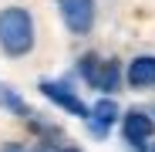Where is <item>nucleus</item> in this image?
<instances>
[{"mask_svg":"<svg viewBox=\"0 0 155 152\" xmlns=\"http://www.w3.org/2000/svg\"><path fill=\"white\" fill-rule=\"evenodd\" d=\"M0 47L10 58H24L34 47V20L24 7L0 10Z\"/></svg>","mask_w":155,"mask_h":152,"instance_id":"1","label":"nucleus"},{"mask_svg":"<svg viewBox=\"0 0 155 152\" xmlns=\"http://www.w3.org/2000/svg\"><path fill=\"white\" fill-rule=\"evenodd\" d=\"M58 10L71 34H88L94 27V0H58Z\"/></svg>","mask_w":155,"mask_h":152,"instance_id":"2","label":"nucleus"},{"mask_svg":"<svg viewBox=\"0 0 155 152\" xmlns=\"http://www.w3.org/2000/svg\"><path fill=\"white\" fill-rule=\"evenodd\" d=\"M37 88H41L44 98L54 101L58 108H64V112H71V115H78V118H91V108H88V105H84V101L78 98L64 81H41Z\"/></svg>","mask_w":155,"mask_h":152,"instance_id":"3","label":"nucleus"},{"mask_svg":"<svg viewBox=\"0 0 155 152\" xmlns=\"http://www.w3.org/2000/svg\"><path fill=\"white\" fill-rule=\"evenodd\" d=\"M121 132H125L128 142H132V149H145L142 142H148V139L155 135V122H152V115L132 108V112L125 115V122H121Z\"/></svg>","mask_w":155,"mask_h":152,"instance_id":"4","label":"nucleus"},{"mask_svg":"<svg viewBox=\"0 0 155 152\" xmlns=\"http://www.w3.org/2000/svg\"><path fill=\"white\" fill-rule=\"evenodd\" d=\"M125 78L132 88H155V54H142L128 64Z\"/></svg>","mask_w":155,"mask_h":152,"instance_id":"5","label":"nucleus"},{"mask_svg":"<svg viewBox=\"0 0 155 152\" xmlns=\"http://www.w3.org/2000/svg\"><path fill=\"white\" fill-rule=\"evenodd\" d=\"M115 118H118V105H115L111 98H101L98 105L91 108V118H88V122H91V132H94V135H105V132L111 129Z\"/></svg>","mask_w":155,"mask_h":152,"instance_id":"6","label":"nucleus"},{"mask_svg":"<svg viewBox=\"0 0 155 152\" xmlns=\"http://www.w3.org/2000/svg\"><path fill=\"white\" fill-rule=\"evenodd\" d=\"M118 81H121V68H118V61L108 58L105 64H101V74H98V85H94V88L111 95V91H118Z\"/></svg>","mask_w":155,"mask_h":152,"instance_id":"7","label":"nucleus"},{"mask_svg":"<svg viewBox=\"0 0 155 152\" xmlns=\"http://www.w3.org/2000/svg\"><path fill=\"white\" fill-rule=\"evenodd\" d=\"M101 64H105V61H101L98 54H84L81 58V64H78V68H81V74H84V81L94 88L98 85V74H101Z\"/></svg>","mask_w":155,"mask_h":152,"instance_id":"8","label":"nucleus"},{"mask_svg":"<svg viewBox=\"0 0 155 152\" xmlns=\"http://www.w3.org/2000/svg\"><path fill=\"white\" fill-rule=\"evenodd\" d=\"M0 101H4L7 108H14L17 115H24V118H31V115H34V112H27V105H24V101H20V98H17L10 88H0Z\"/></svg>","mask_w":155,"mask_h":152,"instance_id":"9","label":"nucleus"},{"mask_svg":"<svg viewBox=\"0 0 155 152\" xmlns=\"http://www.w3.org/2000/svg\"><path fill=\"white\" fill-rule=\"evenodd\" d=\"M0 152H24V145H17V142H7V145L0 149Z\"/></svg>","mask_w":155,"mask_h":152,"instance_id":"10","label":"nucleus"},{"mask_svg":"<svg viewBox=\"0 0 155 152\" xmlns=\"http://www.w3.org/2000/svg\"><path fill=\"white\" fill-rule=\"evenodd\" d=\"M64 152H78V149H64Z\"/></svg>","mask_w":155,"mask_h":152,"instance_id":"11","label":"nucleus"},{"mask_svg":"<svg viewBox=\"0 0 155 152\" xmlns=\"http://www.w3.org/2000/svg\"><path fill=\"white\" fill-rule=\"evenodd\" d=\"M152 152H155V149H152Z\"/></svg>","mask_w":155,"mask_h":152,"instance_id":"12","label":"nucleus"}]
</instances>
